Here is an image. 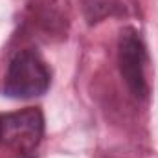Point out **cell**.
Listing matches in <instances>:
<instances>
[{
    "label": "cell",
    "instance_id": "1",
    "mask_svg": "<svg viewBox=\"0 0 158 158\" xmlns=\"http://www.w3.org/2000/svg\"><path fill=\"white\" fill-rule=\"evenodd\" d=\"M52 70L35 50H19L11 55L4 76L2 92L13 99H31L48 92Z\"/></svg>",
    "mask_w": 158,
    "mask_h": 158
},
{
    "label": "cell",
    "instance_id": "2",
    "mask_svg": "<svg viewBox=\"0 0 158 158\" xmlns=\"http://www.w3.org/2000/svg\"><path fill=\"white\" fill-rule=\"evenodd\" d=\"M44 136V114L39 107H26L22 110L0 114V143L20 153L30 155L37 149Z\"/></svg>",
    "mask_w": 158,
    "mask_h": 158
},
{
    "label": "cell",
    "instance_id": "4",
    "mask_svg": "<svg viewBox=\"0 0 158 158\" xmlns=\"http://www.w3.org/2000/svg\"><path fill=\"white\" fill-rule=\"evenodd\" d=\"M24 158H35V156H30V155H26V156H24Z\"/></svg>",
    "mask_w": 158,
    "mask_h": 158
},
{
    "label": "cell",
    "instance_id": "3",
    "mask_svg": "<svg viewBox=\"0 0 158 158\" xmlns=\"http://www.w3.org/2000/svg\"><path fill=\"white\" fill-rule=\"evenodd\" d=\"M147 61V48L142 33L132 26H125L118 39V66L127 88L136 99H145L149 94L145 79Z\"/></svg>",
    "mask_w": 158,
    "mask_h": 158
}]
</instances>
